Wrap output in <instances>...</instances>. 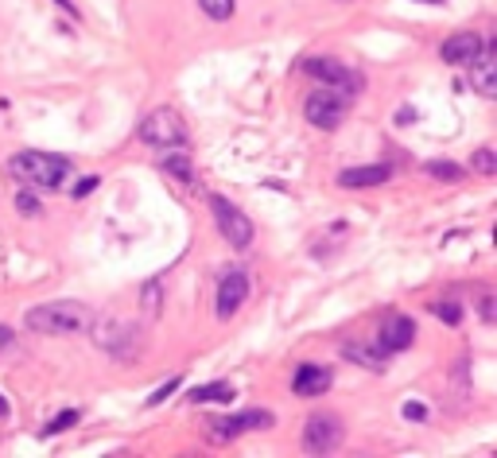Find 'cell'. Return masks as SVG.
Listing matches in <instances>:
<instances>
[{
	"label": "cell",
	"mask_w": 497,
	"mask_h": 458,
	"mask_svg": "<svg viewBox=\"0 0 497 458\" xmlns=\"http://www.w3.org/2000/svg\"><path fill=\"white\" fill-rule=\"evenodd\" d=\"M90 307L74 303V300H55V303H39L24 315V323L39 334H82L90 330Z\"/></svg>",
	"instance_id": "1"
},
{
	"label": "cell",
	"mask_w": 497,
	"mask_h": 458,
	"mask_svg": "<svg viewBox=\"0 0 497 458\" xmlns=\"http://www.w3.org/2000/svg\"><path fill=\"white\" fill-rule=\"evenodd\" d=\"M8 172L31 187H62L70 175V159L51 152H16L8 159Z\"/></svg>",
	"instance_id": "2"
},
{
	"label": "cell",
	"mask_w": 497,
	"mask_h": 458,
	"mask_svg": "<svg viewBox=\"0 0 497 458\" xmlns=\"http://www.w3.org/2000/svg\"><path fill=\"white\" fill-rule=\"evenodd\" d=\"M93 326V342H98L105 354L113 358H136L140 350V326L129 323L121 315H101V318H90Z\"/></svg>",
	"instance_id": "3"
},
{
	"label": "cell",
	"mask_w": 497,
	"mask_h": 458,
	"mask_svg": "<svg viewBox=\"0 0 497 458\" xmlns=\"http://www.w3.org/2000/svg\"><path fill=\"white\" fill-rule=\"evenodd\" d=\"M187 121L175 109H156L152 117H144L140 125V141L152 148H183L187 144Z\"/></svg>",
	"instance_id": "4"
},
{
	"label": "cell",
	"mask_w": 497,
	"mask_h": 458,
	"mask_svg": "<svg viewBox=\"0 0 497 458\" xmlns=\"http://www.w3.org/2000/svg\"><path fill=\"white\" fill-rule=\"evenodd\" d=\"M210 214H214V221H218V229H221V237H226L234 249H249L253 245V221H249V214H241V210L234 206L229 198H210Z\"/></svg>",
	"instance_id": "5"
},
{
	"label": "cell",
	"mask_w": 497,
	"mask_h": 458,
	"mask_svg": "<svg viewBox=\"0 0 497 458\" xmlns=\"http://www.w3.org/2000/svg\"><path fill=\"white\" fill-rule=\"evenodd\" d=\"M303 74H311L315 82H323V86L338 90L342 98H350V93H357V90L365 86L362 74L350 70V67H342V62H334V59H308V62H303Z\"/></svg>",
	"instance_id": "6"
},
{
	"label": "cell",
	"mask_w": 497,
	"mask_h": 458,
	"mask_svg": "<svg viewBox=\"0 0 497 458\" xmlns=\"http://www.w3.org/2000/svg\"><path fill=\"white\" fill-rule=\"evenodd\" d=\"M342 420L331 412H319L311 415L308 423H303V451L308 454H331L338 451V443H342Z\"/></svg>",
	"instance_id": "7"
},
{
	"label": "cell",
	"mask_w": 497,
	"mask_h": 458,
	"mask_svg": "<svg viewBox=\"0 0 497 458\" xmlns=\"http://www.w3.org/2000/svg\"><path fill=\"white\" fill-rule=\"evenodd\" d=\"M303 113H308V121L315 125V129H338V125L346 121V98L338 90H319V93H311L308 105H303Z\"/></svg>",
	"instance_id": "8"
},
{
	"label": "cell",
	"mask_w": 497,
	"mask_h": 458,
	"mask_svg": "<svg viewBox=\"0 0 497 458\" xmlns=\"http://www.w3.org/2000/svg\"><path fill=\"white\" fill-rule=\"evenodd\" d=\"M261 428H272V412H245V415H218V420H210V428L206 435L210 439H218V443H226V439H234V435L241 431H261Z\"/></svg>",
	"instance_id": "9"
},
{
	"label": "cell",
	"mask_w": 497,
	"mask_h": 458,
	"mask_svg": "<svg viewBox=\"0 0 497 458\" xmlns=\"http://www.w3.org/2000/svg\"><path fill=\"white\" fill-rule=\"evenodd\" d=\"M249 300V276L234 269V272H226L221 276V284H218V300H214V311L218 318H234L237 315V307Z\"/></svg>",
	"instance_id": "10"
},
{
	"label": "cell",
	"mask_w": 497,
	"mask_h": 458,
	"mask_svg": "<svg viewBox=\"0 0 497 458\" xmlns=\"http://www.w3.org/2000/svg\"><path fill=\"white\" fill-rule=\"evenodd\" d=\"M470 86L482 93V98H497V55L490 44H482V51L470 62Z\"/></svg>",
	"instance_id": "11"
},
{
	"label": "cell",
	"mask_w": 497,
	"mask_h": 458,
	"mask_svg": "<svg viewBox=\"0 0 497 458\" xmlns=\"http://www.w3.org/2000/svg\"><path fill=\"white\" fill-rule=\"evenodd\" d=\"M381 350H408L412 346V338H416V323H412L408 315H393V318H385L381 323Z\"/></svg>",
	"instance_id": "12"
},
{
	"label": "cell",
	"mask_w": 497,
	"mask_h": 458,
	"mask_svg": "<svg viewBox=\"0 0 497 458\" xmlns=\"http://www.w3.org/2000/svg\"><path fill=\"white\" fill-rule=\"evenodd\" d=\"M331 389V369L323 366H300L295 369V381H292V392L295 397H319V392Z\"/></svg>",
	"instance_id": "13"
},
{
	"label": "cell",
	"mask_w": 497,
	"mask_h": 458,
	"mask_svg": "<svg viewBox=\"0 0 497 458\" xmlns=\"http://www.w3.org/2000/svg\"><path fill=\"white\" fill-rule=\"evenodd\" d=\"M478 51H482V39L474 36V31H459V36H451L447 44H443V62H451V67H467Z\"/></svg>",
	"instance_id": "14"
},
{
	"label": "cell",
	"mask_w": 497,
	"mask_h": 458,
	"mask_svg": "<svg viewBox=\"0 0 497 458\" xmlns=\"http://www.w3.org/2000/svg\"><path fill=\"white\" fill-rule=\"evenodd\" d=\"M389 175H393L389 164H362V167H346V172L338 175V183L342 187H381Z\"/></svg>",
	"instance_id": "15"
},
{
	"label": "cell",
	"mask_w": 497,
	"mask_h": 458,
	"mask_svg": "<svg viewBox=\"0 0 497 458\" xmlns=\"http://www.w3.org/2000/svg\"><path fill=\"white\" fill-rule=\"evenodd\" d=\"M190 400H195V404H206V400L229 404V400H234V389H229V385H203V389L190 392Z\"/></svg>",
	"instance_id": "16"
},
{
	"label": "cell",
	"mask_w": 497,
	"mask_h": 458,
	"mask_svg": "<svg viewBox=\"0 0 497 458\" xmlns=\"http://www.w3.org/2000/svg\"><path fill=\"white\" fill-rule=\"evenodd\" d=\"M198 8H203L210 20H229L234 16V0H198Z\"/></svg>",
	"instance_id": "17"
},
{
	"label": "cell",
	"mask_w": 497,
	"mask_h": 458,
	"mask_svg": "<svg viewBox=\"0 0 497 458\" xmlns=\"http://www.w3.org/2000/svg\"><path fill=\"white\" fill-rule=\"evenodd\" d=\"M428 175H431V179H462V167L451 164V159H431V164H428Z\"/></svg>",
	"instance_id": "18"
},
{
	"label": "cell",
	"mask_w": 497,
	"mask_h": 458,
	"mask_svg": "<svg viewBox=\"0 0 497 458\" xmlns=\"http://www.w3.org/2000/svg\"><path fill=\"white\" fill-rule=\"evenodd\" d=\"M470 164H474V172H478V175H493L497 159H493V152H490V148H478V152H474V159H470Z\"/></svg>",
	"instance_id": "19"
},
{
	"label": "cell",
	"mask_w": 497,
	"mask_h": 458,
	"mask_svg": "<svg viewBox=\"0 0 497 458\" xmlns=\"http://www.w3.org/2000/svg\"><path fill=\"white\" fill-rule=\"evenodd\" d=\"M140 303H144V315H148V318L160 315V284H148L144 295H140Z\"/></svg>",
	"instance_id": "20"
},
{
	"label": "cell",
	"mask_w": 497,
	"mask_h": 458,
	"mask_svg": "<svg viewBox=\"0 0 497 458\" xmlns=\"http://www.w3.org/2000/svg\"><path fill=\"white\" fill-rule=\"evenodd\" d=\"M164 172L175 175V179H190V159H183V156H167V159H164Z\"/></svg>",
	"instance_id": "21"
},
{
	"label": "cell",
	"mask_w": 497,
	"mask_h": 458,
	"mask_svg": "<svg viewBox=\"0 0 497 458\" xmlns=\"http://www.w3.org/2000/svg\"><path fill=\"white\" fill-rule=\"evenodd\" d=\"M74 423H78V412H59V420H51L47 428H44V435H59V431L74 428Z\"/></svg>",
	"instance_id": "22"
},
{
	"label": "cell",
	"mask_w": 497,
	"mask_h": 458,
	"mask_svg": "<svg viewBox=\"0 0 497 458\" xmlns=\"http://www.w3.org/2000/svg\"><path fill=\"white\" fill-rule=\"evenodd\" d=\"M179 385H183V381H167V385H164L160 392H152V397H148V408H156V404H164V400L172 397V392H175Z\"/></svg>",
	"instance_id": "23"
},
{
	"label": "cell",
	"mask_w": 497,
	"mask_h": 458,
	"mask_svg": "<svg viewBox=\"0 0 497 458\" xmlns=\"http://www.w3.org/2000/svg\"><path fill=\"white\" fill-rule=\"evenodd\" d=\"M405 415H408L412 423H424L428 420V408H424V404H416V400H408L405 404Z\"/></svg>",
	"instance_id": "24"
},
{
	"label": "cell",
	"mask_w": 497,
	"mask_h": 458,
	"mask_svg": "<svg viewBox=\"0 0 497 458\" xmlns=\"http://www.w3.org/2000/svg\"><path fill=\"white\" fill-rule=\"evenodd\" d=\"M431 311H436V315H443L451 326L459 323V307H454V303H431Z\"/></svg>",
	"instance_id": "25"
},
{
	"label": "cell",
	"mask_w": 497,
	"mask_h": 458,
	"mask_svg": "<svg viewBox=\"0 0 497 458\" xmlns=\"http://www.w3.org/2000/svg\"><path fill=\"white\" fill-rule=\"evenodd\" d=\"M16 206H20V214H39V202H36V198H31V195H28V190H24V195H20V198H16Z\"/></svg>",
	"instance_id": "26"
},
{
	"label": "cell",
	"mask_w": 497,
	"mask_h": 458,
	"mask_svg": "<svg viewBox=\"0 0 497 458\" xmlns=\"http://www.w3.org/2000/svg\"><path fill=\"white\" fill-rule=\"evenodd\" d=\"M98 187V179H82L78 187H74V198H82V195H90V190Z\"/></svg>",
	"instance_id": "27"
},
{
	"label": "cell",
	"mask_w": 497,
	"mask_h": 458,
	"mask_svg": "<svg viewBox=\"0 0 497 458\" xmlns=\"http://www.w3.org/2000/svg\"><path fill=\"white\" fill-rule=\"evenodd\" d=\"M482 318H485V323H493V300H490V295H485V300H482Z\"/></svg>",
	"instance_id": "28"
},
{
	"label": "cell",
	"mask_w": 497,
	"mask_h": 458,
	"mask_svg": "<svg viewBox=\"0 0 497 458\" xmlns=\"http://www.w3.org/2000/svg\"><path fill=\"white\" fill-rule=\"evenodd\" d=\"M8 346H12V330L0 326V350H8Z\"/></svg>",
	"instance_id": "29"
},
{
	"label": "cell",
	"mask_w": 497,
	"mask_h": 458,
	"mask_svg": "<svg viewBox=\"0 0 497 458\" xmlns=\"http://www.w3.org/2000/svg\"><path fill=\"white\" fill-rule=\"evenodd\" d=\"M4 415H8V400L0 397V420H4Z\"/></svg>",
	"instance_id": "30"
}]
</instances>
